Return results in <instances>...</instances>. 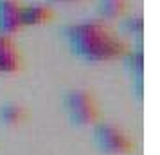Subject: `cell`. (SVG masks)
<instances>
[{
    "instance_id": "cell-1",
    "label": "cell",
    "mask_w": 160,
    "mask_h": 155,
    "mask_svg": "<svg viewBox=\"0 0 160 155\" xmlns=\"http://www.w3.org/2000/svg\"><path fill=\"white\" fill-rule=\"evenodd\" d=\"M68 51L85 63H110L122 59L130 47L102 20H78L59 29Z\"/></svg>"
},
{
    "instance_id": "cell-2",
    "label": "cell",
    "mask_w": 160,
    "mask_h": 155,
    "mask_svg": "<svg viewBox=\"0 0 160 155\" xmlns=\"http://www.w3.org/2000/svg\"><path fill=\"white\" fill-rule=\"evenodd\" d=\"M61 108L68 121L79 128H92L102 119L99 101L88 89L67 90L61 97Z\"/></svg>"
},
{
    "instance_id": "cell-3",
    "label": "cell",
    "mask_w": 160,
    "mask_h": 155,
    "mask_svg": "<svg viewBox=\"0 0 160 155\" xmlns=\"http://www.w3.org/2000/svg\"><path fill=\"white\" fill-rule=\"evenodd\" d=\"M92 141L104 155H131L137 148L133 137L122 126L102 119L92 126Z\"/></svg>"
},
{
    "instance_id": "cell-4",
    "label": "cell",
    "mask_w": 160,
    "mask_h": 155,
    "mask_svg": "<svg viewBox=\"0 0 160 155\" xmlns=\"http://www.w3.org/2000/svg\"><path fill=\"white\" fill-rule=\"evenodd\" d=\"M23 2L20 0H0V34L15 36L23 27L22 18Z\"/></svg>"
},
{
    "instance_id": "cell-5",
    "label": "cell",
    "mask_w": 160,
    "mask_h": 155,
    "mask_svg": "<svg viewBox=\"0 0 160 155\" xmlns=\"http://www.w3.org/2000/svg\"><path fill=\"white\" fill-rule=\"evenodd\" d=\"M23 27H42L54 20V9L52 4L47 2H29L22 8Z\"/></svg>"
},
{
    "instance_id": "cell-6",
    "label": "cell",
    "mask_w": 160,
    "mask_h": 155,
    "mask_svg": "<svg viewBox=\"0 0 160 155\" xmlns=\"http://www.w3.org/2000/svg\"><path fill=\"white\" fill-rule=\"evenodd\" d=\"M22 69V54L11 36L0 34V74H15Z\"/></svg>"
},
{
    "instance_id": "cell-7",
    "label": "cell",
    "mask_w": 160,
    "mask_h": 155,
    "mask_svg": "<svg viewBox=\"0 0 160 155\" xmlns=\"http://www.w3.org/2000/svg\"><path fill=\"white\" fill-rule=\"evenodd\" d=\"M29 117L27 108L15 101H6L0 105V125L6 128H16L22 123H25Z\"/></svg>"
},
{
    "instance_id": "cell-8",
    "label": "cell",
    "mask_w": 160,
    "mask_h": 155,
    "mask_svg": "<svg viewBox=\"0 0 160 155\" xmlns=\"http://www.w3.org/2000/svg\"><path fill=\"white\" fill-rule=\"evenodd\" d=\"M130 0H97V11L102 20H121L126 16Z\"/></svg>"
},
{
    "instance_id": "cell-9",
    "label": "cell",
    "mask_w": 160,
    "mask_h": 155,
    "mask_svg": "<svg viewBox=\"0 0 160 155\" xmlns=\"http://www.w3.org/2000/svg\"><path fill=\"white\" fill-rule=\"evenodd\" d=\"M124 58H126V65H128V69H130V72H131V78H135L137 81H142V72H144V52L140 51V49H137V51L130 49Z\"/></svg>"
},
{
    "instance_id": "cell-10",
    "label": "cell",
    "mask_w": 160,
    "mask_h": 155,
    "mask_svg": "<svg viewBox=\"0 0 160 155\" xmlns=\"http://www.w3.org/2000/svg\"><path fill=\"white\" fill-rule=\"evenodd\" d=\"M122 20V27L124 31L131 34V36H140L144 33V20L140 15H131V16H124Z\"/></svg>"
},
{
    "instance_id": "cell-11",
    "label": "cell",
    "mask_w": 160,
    "mask_h": 155,
    "mask_svg": "<svg viewBox=\"0 0 160 155\" xmlns=\"http://www.w3.org/2000/svg\"><path fill=\"white\" fill-rule=\"evenodd\" d=\"M78 2H85V0H47V4H78Z\"/></svg>"
}]
</instances>
